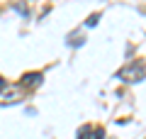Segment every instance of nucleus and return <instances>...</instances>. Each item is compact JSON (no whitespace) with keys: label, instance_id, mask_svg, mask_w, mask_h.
Here are the masks:
<instances>
[{"label":"nucleus","instance_id":"7ed1b4c3","mask_svg":"<svg viewBox=\"0 0 146 139\" xmlns=\"http://www.w3.org/2000/svg\"><path fill=\"white\" fill-rule=\"evenodd\" d=\"M42 83V73H25L22 76V88H36Z\"/></svg>","mask_w":146,"mask_h":139},{"label":"nucleus","instance_id":"39448f33","mask_svg":"<svg viewBox=\"0 0 146 139\" xmlns=\"http://www.w3.org/2000/svg\"><path fill=\"white\" fill-rule=\"evenodd\" d=\"M98 20H100V15H90L85 25H88V27H95V25H98Z\"/></svg>","mask_w":146,"mask_h":139},{"label":"nucleus","instance_id":"f257e3e1","mask_svg":"<svg viewBox=\"0 0 146 139\" xmlns=\"http://www.w3.org/2000/svg\"><path fill=\"white\" fill-rule=\"evenodd\" d=\"M146 76V63L144 61H131L119 71V78H124L127 83H139Z\"/></svg>","mask_w":146,"mask_h":139},{"label":"nucleus","instance_id":"f03ea898","mask_svg":"<svg viewBox=\"0 0 146 139\" xmlns=\"http://www.w3.org/2000/svg\"><path fill=\"white\" fill-rule=\"evenodd\" d=\"M25 100V88L22 86H3L0 88V105H12Z\"/></svg>","mask_w":146,"mask_h":139},{"label":"nucleus","instance_id":"423d86ee","mask_svg":"<svg viewBox=\"0 0 146 139\" xmlns=\"http://www.w3.org/2000/svg\"><path fill=\"white\" fill-rule=\"evenodd\" d=\"M3 86H5V83H3V78H0V88H3Z\"/></svg>","mask_w":146,"mask_h":139},{"label":"nucleus","instance_id":"20e7f679","mask_svg":"<svg viewBox=\"0 0 146 139\" xmlns=\"http://www.w3.org/2000/svg\"><path fill=\"white\" fill-rule=\"evenodd\" d=\"M78 139H95V129L93 127H83L78 132Z\"/></svg>","mask_w":146,"mask_h":139}]
</instances>
